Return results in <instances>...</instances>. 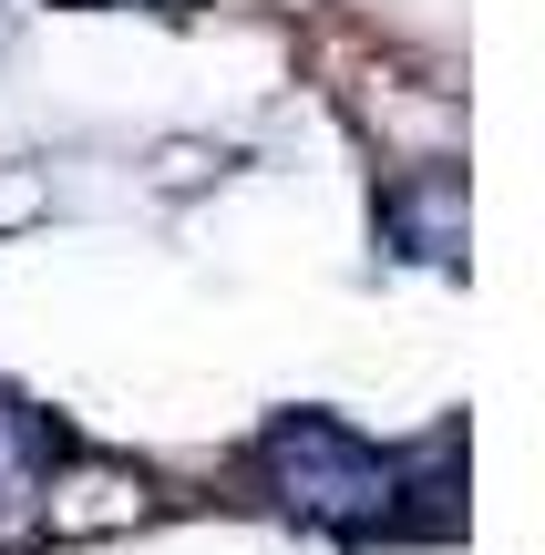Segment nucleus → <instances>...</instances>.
Wrapping results in <instances>:
<instances>
[{
    "mask_svg": "<svg viewBox=\"0 0 545 555\" xmlns=\"http://www.w3.org/2000/svg\"><path fill=\"white\" fill-rule=\"evenodd\" d=\"M391 217L412 227V258H453V237H464V196H453L443 176H432V185H402Z\"/></svg>",
    "mask_w": 545,
    "mask_h": 555,
    "instance_id": "obj_3",
    "label": "nucleus"
},
{
    "mask_svg": "<svg viewBox=\"0 0 545 555\" xmlns=\"http://www.w3.org/2000/svg\"><path fill=\"white\" fill-rule=\"evenodd\" d=\"M268 483H278L288 515L309 525H391L412 494V474L391 453H371L361 433H340V422L320 412H288L278 433H268Z\"/></svg>",
    "mask_w": 545,
    "mask_h": 555,
    "instance_id": "obj_1",
    "label": "nucleus"
},
{
    "mask_svg": "<svg viewBox=\"0 0 545 555\" xmlns=\"http://www.w3.org/2000/svg\"><path fill=\"white\" fill-rule=\"evenodd\" d=\"M41 494H52V433L21 401H0V525H21Z\"/></svg>",
    "mask_w": 545,
    "mask_h": 555,
    "instance_id": "obj_2",
    "label": "nucleus"
}]
</instances>
